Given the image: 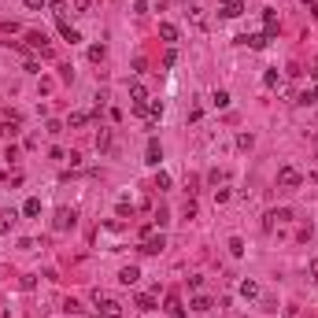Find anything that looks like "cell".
I'll return each mask as SVG.
<instances>
[{"mask_svg": "<svg viewBox=\"0 0 318 318\" xmlns=\"http://www.w3.org/2000/svg\"><path fill=\"white\" fill-rule=\"evenodd\" d=\"M277 185H281V189H300L303 185V174L296 167H281L277 170Z\"/></svg>", "mask_w": 318, "mask_h": 318, "instance_id": "6da1fadb", "label": "cell"}, {"mask_svg": "<svg viewBox=\"0 0 318 318\" xmlns=\"http://www.w3.org/2000/svg\"><path fill=\"white\" fill-rule=\"evenodd\" d=\"M130 100H134L137 115H144V111H148V89H144L141 82H134V85H130Z\"/></svg>", "mask_w": 318, "mask_h": 318, "instance_id": "7a4b0ae2", "label": "cell"}, {"mask_svg": "<svg viewBox=\"0 0 318 318\" xmlns=\"http://www.w3.org/2000/svg\"><path fill=\"white\" fill-rule=\"evenodd\" d=\"M96 311H100L104 318H118L122 315V303L111 300V296H96Z\"/></svg>", "mask_w": 318, "mask_h": 318, "instance_id": "3957f363", "label": "cell"}, {"mask_svg": "<svg viewBox=\"0 0 318 318\" xmlns=\"http://www.w3.org/2000/svg\"><path fill=\"white\" fill-rule=\"evenodd\" d=\"M163 248H167V241H163V233H148V237H144V241H141V251H144V255H159V251H163Z\"/></svg>", "mask_w": 318, "mask_h": 318, "instance_id": "277c9868", "label": "cell"}, {"mask_svg": "<svg viewBox=\"0 0 318 318\" xmlns=\"http://www.w3.org/2000/svg\"><path fill=\"white\" fill-rule=\"evenodd\" d=\"M74 222H78V215L74 211H56V222H52V226H56V233H63V229H74Z\"/></svg>", "mask_w": 318, "mask_h": 318, "instance_id": "5b68a950", "label": "cell"}, {"mask_svg": "<svg viewBox=\"0 0 318 318\" xmlns=\"http://www.w3.org/2000/svg\"><path fill=\"white\" fill-rule=\"evenodd\" d=\"M237 41H241V45H248V48H255V52H259V48H267V41H270V37H267V34H244V37H237Z\"/></svg>", "mask_w": 318, "mask_h": 318, "instance_id": "8992f818", "label": "cell"}, {"mask_svg": "<svg viewBox=\"0 0 318 318\" xmlns=\"http://www.w3.org/2000/svg\"><path fill=\"white\" fill-rule=\"evenodd\" d=\"M159 159H163V148H159V141L152 137L148 148H144V163H152V167H159Z\"/></svg>", "mask_w": 318, "mask_h": 318, "instance_id": "52a82bcc", "label": "cell"}, {"mask_svg": "<svg viewBox=\"0 0 318 318\" xmlns=\"http://www.w3.org/2000/svg\"><path fill=\"white\" fill-rule=\"evenodd\" d=\"M118 281H122V285H137V281H141V270H137V267H122V270H118Z\"/></svg>", "mask_w": 318, "mask_h": 318, "instance_id": "ba28073f", "label": "cell"}, {"mask_svg": "<svg viewBox=\"0 0 318 318\" xmlns=\"http://www.w3.org/2000/svg\"><path fill=\"white\" fill-rule=\"evenodd\" d=\"M263 26H267V30H263V34H267V37H274L277 34V11H263Z\"/></svg>", "mask_w": 318, "mask_h": 318, "instance_id": "9c48e42d", "label": "cell"}, {"mask_svg": "<svg viewBox=\"0 0 318 318\" xmlns=\"http://www.w3.org/2000/svg\"><path fill=\"white\" fill-rule=\"evenodd\" d=\"M59 34H63V41H70V45H78V41H82V34H78V30H74L70 23H63V19H59Z\"/></svg>", "mask_w": 318, "mask_h": 318, "instance_id": "30bf717a", "label": "cell"}, {"mask_svg": "<svg viewBox=\"0 0 318 318\" xmlns=\"http://www.w3.org/2000/svg\"><path fill=\"white\" fill-rule=\"evenodd\" d=\"M241 11H244V4H241V0H226V4H222V15H226V19H237Z\"/></svg>", "mask_w": 318, "mask_h": 318, "instance_id": "8fae6325", "label": "cell"}, {"mask_svg": "<svg viewBox=\"0 0 318 318\" xmlns=\"http://www.w3.org/2000/svg\"><path fill=\"white\" fill-rule=\"evenodd\" d=\"M137 311H156V293H141L137 296Z\"/></svg>", "mask_w": 318, "mask_h": 318, "instance_id": "7c38bea8", "label": "cell"}, {"mask_svg": "<svg viewBox=\"0 0 318 318\" xmlns=\"http://www.w3.org/2000/svg\"><path fill=\"white\" fill-rule=\"evenodd\" d=\"M167 315L170 318H185V307L178 303V296H167Z\"/></svg>", "mask_w": 318, "mask_h": 318, "instance_id": "4fadbf2b", "label": "cell"}, {"mask_svg": "<svg viewBox=\"0 0 318 318\" xmlns=\"http://www.w3.org/2000/svg\"><path fill=\"white\" fill-rule=\"evenodd\" d=\"M159 37L174 45V41H178V26H174V23H163V26H159Z\"/></svg>", "mask_w": 318, "mask_h": 318, "instance_id": "5bb4252c", "label": "cell"}, {"mask_svg": "<svg viewBox=\"0 0 318 318\" xmlns=\"http://www.w3.org/2000/svg\"><path fill=\"white\" fill-rule=\"evenodd\" d=\"M241 296H244V300H255V296H259V285L251 281V277H248V281H241Z\"/></svg>", "mask_w": 318, "mask_h": 318, "instance_id": "9a60e30c", "label": "cell"}, {"mask_svg": "<svg viewBox=\"0 0 318 318\" xmlns=\"http://www.w3.org/2000/svg\"><path fill=\"white\" fill-rule=\"evenodd\" d=\"M211 104H215L218 111H226V108H229V92H226V89H215V96H211Z\"/></svg>", "mask_w": 318, "mask_h": 318, "instance_id": "2e32d148", "label": "cell"}, {"mask_svg": "<svg viewBox=\"0 0 318 318\" xmlns=\"http://www.w3.org/2000/svg\"><path fill=\"white\" fill-rule=\"evenodd\" d=\"M189 307H193V311H200V315H204V311H211L215 303H211V296H193V303H189Z\"/></svg>", "mask_w": 318, "mask_h": 318, "instance_id": "e0dca14e", "label": "cell"}, {"mask_svg": "<svg viewBox=\"0 0 318 318\" xmlns=\"http://www.w3.org/2000/svg\"><path fill=\"white\" fill-rule=\"evenodd\" d=\"M15 211H8V215H0V233H11V226H15Z\"/></svg>", "mask_w": 318, "mask_h": 318, "instance_id": "ac0fdd59", "label": "cell"}, {"mask_svg": "<svg viewBox=\"0 0 318 318\" xmlns=\"http://www.w3.org/2000/svg\"><path fill=\"white\" fill-rule=\"evenodd\" d=\"M189 19H193V26H200V30L207 26V19H204V8H196V4L189 8Z\"/></svg>", "mask_w": 318, "mask_h": 318, "instance_id": "d6986e66", "label": "cell"}, {"mask_svg": "<svg viewBox=\"0 0 318 318\" xmlns=\"http://www.w3.org/2000/svg\"><path fill=\"white\" fill-rule=\"evenodd\" d=\"M23 215H30V218H34V215H41V200H34V196H30V200L23 204Z\"/></svg>", "mask_w": 318, "mask_h": 318, "instance_id": "ffe728a7", "label": "cell"}, {"mask_svg": "<svg viewBox=\"0 0 318 318\" xmlns=\"http://www.w3.org/2000/svg\"><path fill=\"white\" fill-rule=\"evenodd\" d=\"M85 122H89V115H85V111H74V115L67 118V126H70V130H78V126H85Z\"/></svg>", "mask_w": 318, "mask_h": 318, "instance_id": "44dd1931", "label": "cell"}, {"mask_svg": "<svg viewBox=\"0 0 318 318\" xmlns=\"http://www.w3.org/2000/svg\"><path fill=\"white\" fill-rule=\"evenodd\" d=\"M104 56H108V48H104V45H92V48H89V59H92V63H100Z\"/></svg>", "mask_w": 318, "mask_h": 318, "instance_id": "7402d4cb", "label": "cell"}, {"mask_svg": "<svg viewBox=\"0 0 318 318\" xmlns=\"http://www.w3.org/2000/svg\"><path fill=\"white\" fill-rule=\"evenodd\" d=\"M96 148H104V152L111 148V134H108V130H100V134H96Z\"/></svg>", "mask_w": 318, "mask_h": 318, "instance_id": "603a6c76", "label": "cell"}, {"mask_svg": "<svg viewBox=\"0 0 318 318\" xmlns=\"http://www.w3.org/2000/svg\"><path fill=\"white\" fill-rule=\"evenodd\" d=\"M156 189H170V174H163V170H159V174H156Z\"/></svg>", "mask_w": 318, "mask_h": 318, "instance_id": "cb8c5ba5", "label": "cell"}, {"mask_svg": "<svg viewBox=\"0 0 318 318\" xmlns=\"http://www.w3.org/2000/svg\"><path fill=\"white\" fill-rule=\"evenodd\" d=\"M229 251H233V255H244V241H241V237H233V241H229Z\"/></svg>", "mask_w": 318, "mask_h": 318, "instance_id": "d4e9b609", "label": "cell"}, {"mask_svg": "<svg viewBox=\"0 0 318 318\" xmlns=\"http://www.w3.org/2000/svg\"><path fill=\"white\" fill-rule=\"evenodd\" d=\"M23 4H26L30 11H41V8H48V0H23Z\"/></svg>", "mask_w": 318, "mask_h": 318, "instance_id": "484cf974", "label": "cell"}, {"mask_svg": "<svg viewBox=\"0 0 318 318\" xmlns=\"http://www.w3.org/2000/svg\"><path fill=\"white\" fill-rule=\"evenodd\" d=\"M174 63H178V52L167 48V56H163V67H174Z\"/></svg>", "mask_w": 318, "mask_h": 318, "instance_id": "4316f807", "label": "cell"}, {"mask_svg": "<svg viewBox=\"0 0 318 318\" xmlns=\"http://www.w3.org/2000/svg\"><path fill=\"white\" fill-rule=\"evenodd\" d=\"M263 82H267V85H277L281 78H277V70H267V74H263Z\"/></svg>", "mask_w": 318, "mask_h": 318, "instance_id": "83f0119b", "label": "cell"}, {"mask_svg": "<svg viewBox=\"0 0 318 318\" xmlns=\"http://www.w3.org/2000/svg\"><path fill=\"white\" fill-rule=\"evenodd\" d=\"M315 78H318V59H315Z\"/></svg>", "mask_w": 318, "mask_h": 318, "instance_id": "f1b7e54d", "label": "cell"}, {"mask_svg": "<svg viewBox=\"0 0 318 318\" xmlns=\"http://www.w3.org/2000/svg\"><path fill=\"white\" fill-rule=\"evenodd\" d=\"M315 104H318V89H315Z\"/></svg>", "mask_w": 318, "mask_h": 318, "instance_id": "f546056e", "label": "cell"}, {"mask_svg": "<svg viewBox=\"0 0 318 318\" xmlns=\"http://www.w3.org/2000/svg\"><path fill=\"white\" fill-rule=\"evenodd\" d=\"M303 4H315V0H303Z\"/></svg>", "mask_w": 318, "mask_h": 318, "instance_id": "4dcf8cb0", "label": "cell"}, {"mask_svg": "<svg viewBox=\"0 0 318 318\" xmlns=\"http://www.w3.org/2000/svg\"><path fill=\"white\" fill-rule=\"evenodd\" d=\"M222 4H226V0H222Z\"/></svg>", "mask_w": 318, "mask_h": 318, "instance_id": "1f68e13d", "label": "cell"}]
</instances>
